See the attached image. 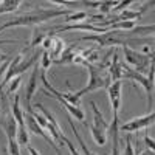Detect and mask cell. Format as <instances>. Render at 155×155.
<instances>
[{"label":"cell","mask_w":155,"mask_h":155,"mask_svg":"<svg viewBox=\"0 0 155 155\" xmlns=\"http://www.w3.org/2000/svg\"><path fill=\"white\" fill-rule=\"evenodd\" d=\"M121 78H127V79H134L138 84H141L144 87L146 93H147V104L152 106L153 104V98H152V92H153V82H150L146 76H143L141 73L135 71L132 67H129L127 64H121Z\"/></svg>","instance_id":"4"},{"label":"cell","mask_w":155,"mask_h":155,"mask_svg":"<svg viewBox=\"0 0 155 155\" xmlns=\"http://www.w3.org/2000/svg\"><path fill=\"white\" fill-rule=\"evenodd\" d=\"M68 124H70V127H71V132H73V135H74V137H76V140H78V143H79V146L82 147L84 155H96V153H93V152H90V150H88V147L85 146V143H84L82 137L79 135V132H78V129L74 127V124H73V120H71V118H68Z\"/></svg>","instance_id":"18"},{"label":"cell","mask_w":155,"mask_h":155,"mask_svg":"<svg viewBox=\"0 0 155 155\" xmlns=\"http://www.w3.org/2000/svg\"><path fill=\"white\" fill-rule=\"evenodd\" d=\"M106 127L102 126H98V124H90V132H92V137L95 140V143L99 144V146H104L106 144Z\"/></svg>","instance_id":"16"},{"label":"cell","mask_w":155,"mask_h":155,"mask_svg":"<svg viewBox=\"0 0 155 155\" xmlns=\"http://www.w3.org/2000/svg\"><path fill=\"white\" fill-rule=\"evenodd\" d=\"M121 155H135L134 146L130 143V137H126V147H124V150H123Z\"/></svg>","instance_id":"29"},{"label":"cell","mask_w":155,"mask_h":155,"mask_svg":"<svg viewBox=\"0 0 155 155\" xmlns=\"http://www.w3.org/2000/svg\"><path fill=\"white\" fill-rule=\"evenodd\" d=\"M123 50H124V59H126V64L129 67H135L134 70L135 71H141L143 68H146L149 65V59L152 61V54L147 56V54H143V53H138L137 50H132L127 44L123 45Z\"/></svg>","instance_id":"6"},{"label":"cell","mask_w":155,"mask_h":155,"mask_svg":"<svg viewBox=\"0 0 155 155\" xmlns=\"http://www.w3.org/2000/svg\"><path fill=\"white\" fill-rule=\"evenodd\" d=\"M20 81H22V78H20V76H16L14 79H12V81L9 82V87H8V90H6V93H8V95H12V93H16L17 87L20 85Z\"/></svg>","instance_id":"27"},{"label":"cell","mask_w":155,"mask_h":155,"mask_svg":"<svg viewBox=\"0 0 155 155\" xmlns=\"http://www.w3.org/2000/svg\"><path fill=\"white\" fill-rule=\"evenodd\" d=\"M109 76L112 82L113 81H121V62H120V54L118 51L113 50V56H112V62L109 64Z\"/></svg>","instance_id":"12"},{"label":"cell","mask_w":155,"mask_h":155,"mask_svg":"<svg viewBox=\"0 0 155 155\" xmlns=\"http://www.w3.org/2000/svg\"><path fill=\"white\" fill-rule=\"evenodd\" d=\"M27 149H28L30 155H41V153H39V150H37V149H34V147H33V146H30V144L27 146Z\"/></svg>","instance_id":"35"},{"label":"cell","mask_w":155,"mask_h":155,"mask_svg":"<svg viewBox=\"0 0 155 155\" xmlns=\"http://www.w3.org/2000/svg\"><path fill=\"white\" fill-rule=\"evenodd\" d=\"M118 33L116 30H110L106 33H101V34H88V36H82L79 41H92L96 42L99 47H115V45H124L126 42L123 39H118Z\"/></svg>","instance_id":"5"},{"label":"cell","mask_w":155,"mask_h":155,"mask_svg":"<svg viewBox=\"0 0 155 155\" xmlns=\"http://www.w3.org/2000/svg\"><path fill=\"white\" fill-rule=\"evenodd\" d=\"M11 113L14 116V120H16L19 127H27L25 126V118H23V110L20 107V95L19 93L14 95V102H12V106H11Z\"/></svg>","instance_id":"14"},{"label":"cell","mask_w":155,"mask_h":155,"mask_svg":"<svg viewBox=\"0 0 155 155\" xmlns=\"http://www.w3.org/2000/svg\"><path fill=\"white\" fill-rule=\"evenodd\" d=\"M19 143H17V138H9L8 140V152L9 155H20V149H19Z\"/></svg>","instance_id":"24"},{"label":"cell","mask_w":155,"mask_h":155,"mask_svg":"<svg viewBox=\"0 0 155 155\" xmlns=\"http://www.w3.org/2000/svg\"><path fill=\"white\" fill-rule=\"evenodd\" d=\"M62 141H64V143H67V146H68V149H70V153H71V155H81L79 152H78V150L74 149L73 143H71V141H70L67 137H64V140H62Z\"/></svg>","instance_id":"33"},{"label":"cell","mask_w":155,"mask_h":155,"mask_svg":"<svg viewBox=\"0 0 155 155\" xmlns=\"http://www.w3.org/2000/svg\"><path fill=\"white\" fill-rule=\"evenodd\" d=\"M17 143H19V146H25V147L30 144L27 127H19L17 126Z\"/></svg>","instance_id":"21"},{"label":"cell","mask_w":155,"mask_h":155,"mask_svg":"<svg viewBox=\"0 0 155 155\" xmlns=\"http://www.w3.org/2000/svg\"><path fill=\"white\" fill-rule=\"evenodd\" d=\"M50 34L53 36V44H51V48H50V58L56 61L64 53V50H65V42H64L62 37H59L58 34L51 33V31H50Z\"/></svg>","instance_id":"13"},{"label":"cell","mask_w":155,"mask_h":155,"mask_svg":"<svg viewBox=\"0 0 155 155\" xmlns=\"http://www.w3.org/2000/svg\"><path fill=\"white\" fill-rule=\"evenodd\" d=\"M134 27H137V22H135V20H120V22L110 25L109 28L120 31V30H132Z\"/></svg>","instance_id":"20"},{"label":"cell","mask_w":155,"mask_h":155,"mask_svg":"<svg viewBox=\"0 0 155 155\" xmlns=\"http://www.w3.org/2000/svg\"><path fill=\"white\" fill-rule=\"evenodd\" d=\"M50 64H51V58L48 51H44L42 53V62H41V70L47 71V68H50Z\"/></svg>","instance_id":"28"},{"label":"cell","mask_w":155,"mask_h":155,"mask_svg":"<svg viewBox=\"0 0 155 155\" xmlns=\"http://www.w3.org/2000/svg\"><path fill=\"white\" fill-rule=\"evenodd\" d=\"M11 61H12V56H9L3 64H2V65H0V78H2L5 73H6V70H8V67H9V64H11Z\"/></svg>","instance_id":"31"},{"label":"cell","mask_w":155,"mask_h":155,"mask_svg":"<svg viewBox=\"0 0 155 155\" xmlns=\"http://www.w3.org/2000/svg\"><path fill=\"white\" fill-rule=\"evenodd\" d=\"M51 44H53V36H51L50 33L47 34V37L44 39V42H42V47H44V51H48L51 48Z\"/></svg>","instance_id":"30"},{"label":"cell","mask_w":155,"mask_h":155,"mask_svg":"<svg viewBox=\"0 0 155 155\" xmlns=\"http://www.w3.org/2000/svg\"><path fill=\"white\" fill-rule=\"evenodd\" d=\"M19 5H20L19 0H5V2H0V14L16 11L19 8Z\"/></svg>","instance_id":"19"},{"label":"cell","mask_w":155,"mask_h":155,"mask_svg":"<svg viewBox=\"0 0 155 155\" xmlns=\"http://www.w3.org/2000/svg\"><path fill=\"white\" fill-rule=\"evenodd\" d=\"M36 61H37V53H34L28 61H22V54H16L14 58H12L9 67H8V70H6V73H5L3 81L0 82V93H2L3 87H5L8 82H11L16 76H20L23 71H27L30 67H33L34 64H36Z\"/></svg>","instance_id":"3"},{"label":"cell","mask_w":155,"mask_h":155,"mask_svg":"<svg viewBox=\"0 0 155 155\" xmlns=\"http://www.w3.org/2000/svg\"><path fill=\"white\" fill-rule=\"evenodd\" d=\"M39 76H41V70H39L37 67L33 68L30 78H28V82L27 85H25V90H23V112H27L30 115L34 113L33 107H31V99H33V95L36 93V88H37V79Z\"/></svg>","instance_id":"7"},{"label":"cell","mask_w":155,"mask_h":155,"mask_svg":"<svg viewBox=\"0 0 155 155\" xmlns=\"http://www.w3.org/2000/svg\"><path fill=\"white\" fill-rule=\"evenodd\" d=\"M23 118H25V126H27V129L30 132H33L34 135H39V137H42L47 143L54 149V152H56V155H61V150H59V146L54 143V140L51 138L50 135H47V132L44 130V129L37 124V121L34 120V116L33 115H30V113H27V112H23Z\"/></svg>","instance_id":"8"},{"label":"cell","mask_w":155,"mask_h":155,"mask_svg":"<svg viewBox=\"0 0 155 155\" xmlns=\"http://www.w3.org/2000/svg\"><path fill=\"white\" fill-rule=\"evenodd\" d=\"M82 65L87 67V70H88V84L84 88L78 90V92L74 93L78 99H81L85 93L95 92V90H99V88H107L112 84L110 76H109V73L104 71V68L96 67V65H93V64H88L85 61H84Z\"/></svg>","instance_id":"2"},{"label":"cell","mask_w":155,"mask_h":155,"mask_svg":"<svg viewBox=\"0 0 155 155\" xmlns=\"http://www.w3.org/2000/svg\"><path fill=\"white\" fill-rule=\"evenodd\" d=\"M118 2H113V0H107V2H101L99 3V14L101 16H107L112 11V6H116Z\"/></svg>","instance_id":"23"},{"label":"cell","mask_w":155,"mask_h":155,"mask_svg":"<svg viewBox=\"0 0 155 155\" xmlns=\"http://www.w3.org/2000/svg\"><path fill=\"white\" fill-rule=\"evenodd\" d=\"M121 88H123L121 81H113L107 87V93H109V99H110V106H112L113 115H118L120 107H121Z\"/></svg>","instance_id":"10"},{"label":"cell","mask_w":155,"mask_h":155,"mask_svg":"<svg viewBox=\"0 0 155 155\" xmlns=\"http://www.w3.org/2000/svg\"><path fill=\"white\" fill-rule=\"evenodd\" d=\"M153 120H155V113L150 112L149 115H144V116H138V118H134L129 123H124L123 126H120V130H126V132H138L141 129H146L149 127L150 124H153Z\"/></svg>","instance_id":"9"},{"label":"cell","mask_w":155,"mask_h":155,"mask_svg":"<svg viewBox=\"0 0 155 155\" xmlns=\"http://www.w3.org/2000/svg\"><path fill=\"white\" fill-rule=\"evenodd\" d=\"M110 137H112V155H121L120 150V118L118 115H113V121L109 126Z\"/></svg>","instance_id":"11"},{"label":"cell","mask_w":155,"mask_h":155,"mask_svg":"<svg viewBox=\"0 0 155 155\" xmlns=\"http://www.w3.org/2000/svg\"><path fill=\"white\" fill-rule=\"evenodd\" d=\"M134 2H132V0H126V2H118V5H116L115 8H113V11L116 12V11H124L126 9V6H129V5H132Z\"/></svg>","instance_id":"32"},{"label":"cell","mask_w":155,"mask_h":155,"mask_svg":"<svg viewBox=\"0 0 155 155\" xmlns=\"http://www.w3.org/2000/svg\"><path fill=\"white\" fill-rule=\"evenodd\" d=\"M8 58H9V56H6V54H2V53H0V62H5Z\"/></svg>","instance_id":"37"},{"label":"cell","mask_w":155,"mask_h":155,"mask_svg":"<svg viewBox=\"0 0 155 155\" xmlns=\"http://www.w3.org/2000/svg\"><path fill=\"white\" fill-rule=\"evenodd\" d=\"M153 34V25H147V27H134L129 34Z\"/></svg>","instance_id":"26"},{"label":"cell","mask_w":155,"mask_h":155,"mask_svg":"<svg viewBox=\"0 0 155 155\" xmlns=\"http://www.w3.org/2000/svg\"><path fill=\"white\" fill-rule=\"evenodd\" d=\"M135 155H153V150H144L141 153H135Z\"/></svg>","instance_id":"36"},{"label":"cell","mask_w":155,"mask_h":155,"mask_svg":"<svg viewBox=\"0 0 155 155\" xmlns=\"http://www.w3.org/2000/svg\"><path fill=\"white\" fill-rule=\"evenodd\" d=\"M144 143H146V146L149 147V150H153L155 144H153V140H152V138H149V137L146 135V137H144Z\"/></svg>","instance_id":"34"},{"label":"cell","mask_w":155,"mask_h":155,"mask_svg":"<svg viewBox=\"0 0 155 155\" xmlns=\"http://www.w3.org/2000/svg\"><path fill=\"white\" fill-rule=\"evenodd\" d=\"M81 51H82V48L73 45V47H70L68 50H65V53H62V58L56 59L54 62H56V64H64V65H71L73 61H74V58H76L78 54H81Z\"/></svg>","instance_id":"15"},{"label":"cell","mask_w":155,"mask_h":155,"mask_svg":"<svg viewBox=\"0 0 155 155\" xmlns=\"http://www.w3.org/2000/svg\"><path fill=\"white\" fill-rule=\"evenodd\" d=\"M141 14H143V12L141 11H130V9H124L121 14L118 16V19L120 20H138L140 17H141Z\"/></svg>","instance_id":"22"},{"label":"cell","mask_w":155,"mask_h":155,"mask_svg":"<svg viewBox=\"0 0 155 155\" xmlns=\"http://www.w3.org/2000/svg\"><path fill=\"white\" fill-rule=\"evenodd\" d=\"M59 16L67 17V16H70V11L68 9H39L34 12H28V14L14 17L12 20H8L3 25H0V33L5 31L6 28H11V27H27V25L37 27L39 23L47 22L53 17H59Z\"/></svg>","instance_id":"1"},{"label":"cell","mask_w":155,"mask_h":155,"mask_svg":"<svg viewBox=\"0 0 155 155\" xmlns=\"http://www.w3.org/2000/svg\"><path fill=\"white\" fill-rule=\"evenodd\" d=\"M84 19H87V12H85V11H79V12H73V14L67 16L64 20L74 23V22H81V20H84Z\"/></svg>","instance_id":"25"},{"label":"cell","mask_w":155,"mask_h":155,"mask_svg":"<svg viewBox=\"0 0 155 155\" xmlns=\"http://www.w3.org/2000/svg\"><path fill=\"white\" fill-rule=\"evenodd\" d=\"M45 37H47V34H45V31H44V30H41V28L34 27V28H33V33H31V42H30V48H34V47H37L39 44H42Z\"/></svg>","instance_id":"17"}]
</instances>
